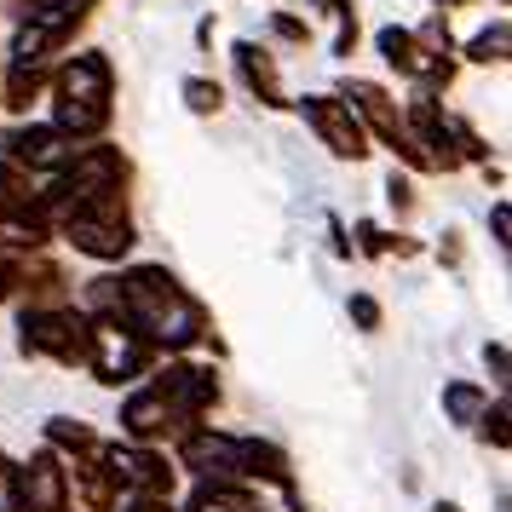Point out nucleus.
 Instances as JSON below:
<instances>
[{
    "label": "nucleus",
    "mask_w": 512,
    "mask_h": 512,
    "mask_svg": "<svg viewBox=\"0 0 512 512\" xmlns=\"http://www.w3.org/2000/svg\"><path fill=\"white\" fill-rule=\"evenodd\" d=\"M98 116H104V64L81 58L64 81V127L87 133V127H98Z\"/></svg>",
    "instance_id": "obj_1"
},
{
    "label": "nucleus",
    "mask_w": 512,
    "mask_h": 512,
    "mask_svg": "<svg viewBox=\"0 0 512 512\" xmlns=\"http://www.w3.org/2000/svg\"><path fill=\"white\" fill-rule=\"evenodd\" d=\"M6 277H12V271H6V265H0V294H6Z\"/></svg>",
    "instance_id": "obj_3"
},
{
    "label": "nucleus",
    "mask_w": 512,
    "mask_h": 512,
    "mask_svg": "<svg viewBox=\"0 0 512 512\" xmlns=\"http://www.w3.org/2000/svg\"><path fill=\"white\" fill-rule=\"evenodd\" d=\"M449 409H455V415H472V409H478V392H472V386H449Z\"/></svg>",
    "instance_id": "obj_2"
}]
</instances>
